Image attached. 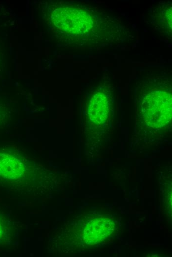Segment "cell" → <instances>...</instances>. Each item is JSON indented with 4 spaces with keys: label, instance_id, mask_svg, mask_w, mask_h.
Instances as JSON below:
<instances>
[{
    "label": "cell",
    "instance_id": "9c48e42d",
    "mask_svg": "<svg viewBox=\"0 0 172 257\" xmlns=\"http://www.w3.org/2000/svg\"><path fill=\"white\" fill-rule=\"evenodd\" d=\"M4 223L0 217V239L3 237L5 232Z\"/></svg>",
    "mask_w": 172,
    "mask_h": 257
},
{
    "label": "cell",
    "instance_id": "8992f818",
    "mask_svg": "<svg viewBox=\"0 0 172 257\" xmlns=\"http://www.w3.org/2000/svg\"><path fill=\"white\" fill-rule=\"evenodd\" d=\"M14 113L13 101L8 97L0 95V131L10 124Z\"/></svg>",
    "mask_w": 172,
    "mask_h": 257
},
{
    "label": "cell",
    "instance_id": "5b68a950",
    "mask_svg": "<svg viewBox=\"0 0 172 257\" xmlns=\"http://www.w3.org/2000/svg\"><path fill=\"white\" fill-rule=\"evenodd\" d=\"M152 13L153 22L161 33L170 37L172 34V5L171 3L162 2L156 7Z\"/></svg>",
    "mask_w": 172,
    "mask_h": 257
},
{
    "label": "cell",
    "instance_id": "277c9868",
    "mask_svg": "<svg viewBox=\"0 0 172 257\" xmlns=\"http://www.w3.org/2000/svg\"><path fill=\"white\" fill-rule=\"evenodd\" d=\"M109 99L102 91H97L91 97L88 106L90 119L96 124L104 123L108 116Z\"/></svg>",
    "mask_w": 172,
    "mask_h": 257
},
{
    "label": "cell",
    "instance_id": "ba28073f",
    "mask_svg": "<svg viewBox=\"0 0 172 257\" xmlns=\"http://www.w3.org/2000/svg\"><path fill=\"white\" fill-rule=\"evenodd\" d=\"M4 68V51L3 43L0 36V77L3 72Z\"/></svg>",
    "mask_w": 172,
    "mask_h": 257
},
{
    "label": "cell",
    "instance_id": "52a82bcc",
    "mask_svg": "<svg viewBox=\"0 0 172 257\" xmlns=\"http://www.w3.org/2000/svg\"><path fill=\"white\" fill-rule=\"evenodd\" d=\"M107 223L101 220L95 219L89 222L84 231V239L87 244H93L101 239L103 235L101 232H108L109 230H101Z\"/></svg>",
    "mask_w": 172,
    "mask_h": 257
},
{
    "label": "cell",
    "instance_id": "7a4b0ae2",
    "mask_svg": "<svg viewBox=\"0 0 172 257\" xmlns=\"http://www.w3.org/2000/svg\"><path fill=\"white\" fill-rule=\"evenodd\" d=\"M149 85L140 100L139 106L146 121L150 122L151 126L160 127L171 118L172 94L158 85Z\"/></svg>",
    "mask_w": 172,
    "mask_h": 257
},
{
    "label": "cell",
    "instance_id": "3957f363",
    "mask_svg": "<svg viewBox=\"0 0 172 257\" xmlns=\"http://www.w3.org/2000/svg\"><path fill=\"white\" fill-rule=\"evenodd\" d=\"M28 169L24 157L10 149H0V178L17 181L23 178Z\"/></svg>",
    "mask_w": 172,
    "mask_h": 257
},
{
    "label": "cell",
    "instance_id": "6da1fadb",
    "mask_svg": "<svg viewBox=\"0 0 172 257\" xmlns=\"http://www.w3.org/2000/svg\"><path fill=\"white\" fill-rule=\"evenodd\" d=\"M38 7L49 37L63 48H114L131 37L118 17L95 4L49 1Z\"/></svg>",
    "mask_w": 172,
    "mask_h": 257
}]
</instances>
